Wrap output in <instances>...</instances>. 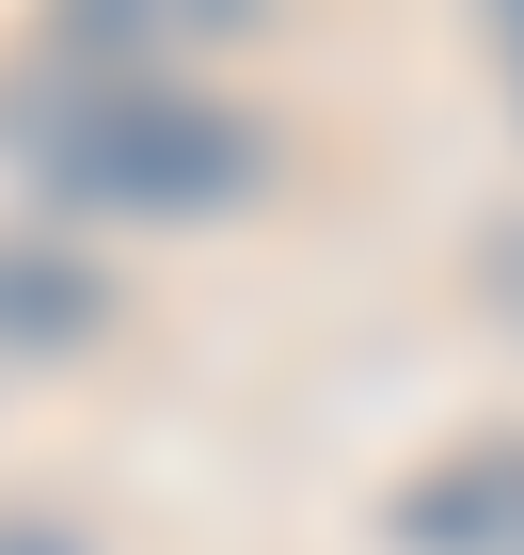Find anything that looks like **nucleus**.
<instances>
[{"label": "nucleus", "instance_id": "obj_2", "mask_svg": "<svg viewBox=\"0 0 524 555\" xmlns=\"http://www.w3.org/2000/svg\"><path fill=\"white\" fill-rule=\"evenodd\" d=\"M461 524L524 540V444H477L461 476H430V492H413V540H461Z\"/></svg>", "mask_w": 524, "mask_h": 555}, {"label": "nucleus", "instance_id": "obj_3", "mask_svg": "<svg viewBox=\"0 0 524 555\" xmlns=\"http://www.w3.org/2000/svg\"><path fill=\"white\" fill-rule=\"evenodd\" d=\"M255 0H80V33H112L128 64H175V48H222Z\"/></svg>", "mask_w": 524, "mask_h": 555}, {"label": "nucleus", "instance_id": "obj_1", "mask_svg": "<svg viewBox=\"0 0 524 555\" xmlns=\"http://www.w3.org/2000/svg\"><path fill=\"white\" fill-rule=\"evenodd\" d=\"M33 159H48V191L143 207V222H207V207L255 191V128L175 95L159 64H95L80 95H33Z\"/></svg>", "mask_w": 524, "mask_h": 555}, {"label": "nucleus", "instance_id": "obj_4", "mask_svg": "<svg viewBox=\"0 0 524 555\" xmlns=\"http://www.w3.org/2000/svg\"><path fill=\"white\" fill-rule=\"evenodd\" d=\"M95 318V270H64V255H0V334L16 349H64Z\"/></svg>", "mask_w": 524, "mask_h": 555}]
</instances>
